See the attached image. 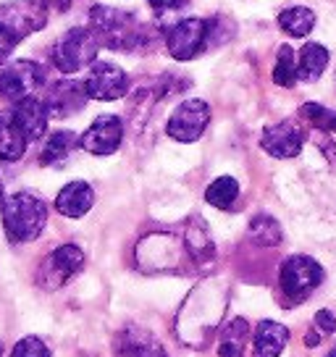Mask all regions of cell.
Masks as SVG:
<instances>
[{"label":"cell","mask_w":336,"mask_h":357,"mask_svg":"<svg viewBox=\"0 0 336 357\" xmlns=\"http://www.w3.org/2000/svg\"><path fill=\"white\" fill-rule=\"evenodd\" d=\"M84 268V252L79 245H58L50 255H45V260L37 268V287L45 291H56L61 287H66L68 281L77 276L79 271Z\"/></svg>","instance_id":"5b68a950"},{"label":"cell","mask_w":336,"mask_h":357,"mask_svg":"<svg viewBox=\"0 0 336 357\" xmlns=\"http://www.w3.org/2000/svg\"><path fill=\"white\" fill-rule=\"evenodd\" d=\"M45 68L37 61H13L0 68V100L19 102L24 98H32L45 84Z\"/></svg>","instance_id":"ba28073f"},{"label":"cell","mask_w":336,"mask_h":357,"mask_svg":"<svg viewBox=\"0 0 336 357\" xmlns=\"http://www.w3.org/2000/svg\"><path fill=\"white\" fill-rule=\"evenodd\" d=\"M84 89H87V98L90 100L111 102L121 100L129 92V77L121 66L116 63H95L90 68V74L84 79Z\"/></svg>","instance_id":"7c38bea8"},{"label":"cell","mask_w":336,"mask_h":357,"mask_svg":"<svg viewBox=\"0 0 336 357\" xmlns=\"http://www.w3.org/2000/svg\"><path fill=\"white\" fill-rule=\"evenodd\" d=\"M98 50H100V40L95 37V32L87 26H77V29H68L63 37H58V43L50 50V61L61 74H77L84 66L95 63Z\"/></svg>","instance_id":"277c9868"},{"label":"cell","mask_w":336,"mask_h":357,"mask_svg":"<svg viewBox=\"0 0 336 357\" xmlns=\"http://www.w3.org/2000/svg\"><path fill=\"white\" fill-rule=\"evenodd\" d=\"M315 326L323 331V334H336V318L331 310H318L315 312Z\"/></svg>","instance_id":"4dcf8cb0"},{"label":"cell","mask_w":336,"mask_h":357,"mask_svg":"<svg viewBox=\"0 0 336 357\" xmlns=\"http://www.w3.org/2000/svg\"><path fill=\"white\" fill-rule=\"evenodd\" d=\"M326 66H328V50H326L323 45L310 43V45H305L303 53H300L297 77L303 79V82H315V79H321Z\"/></svg>","instance_id":"cb8c5ba5"},{"label":"cell","mask_w":336,"mask_h":357,"mask_svg":"<svg viewBox=\"0 0 336 357\" xmlns=\"http://www.w3.org/2000/svg\"><path fill=\"white\" fill-rule=\"evenodd\" d=\"M303 145H305L303 126L297 121H291V119L273 123V126H266V129H263V137H260V147H263L268 155L281 158V160L300 155Z\"/></svg>","instance_id":"5bb4252c"},{"label":"cell","mask_w":336,"mask_h":357,"mask_svg":"<svg viewBox=\"0 0 336 357\" xmlns=\"http://www.w3.org/2000/svg\"><path fill=\"white\" fill-rule=\"evenodd\" d=\"M247 339H250V326H247V321L245 318H234V321L221 331L218 357H245Z\"/></svg>","instance_id":"603a6c76"},{"label":"cell","mask_w":336,"mask_h":357,"mask_svg":"<svg viewBox=\"0 0 336 357\" xmlns=\"http://www.w3.org/2000/svg\"><path fill=\"white\" fill-rule=\"evenodd\" d=\"M79 137L68 129H61V132H53L45 139V145L40 150V166H61L66 163L68 155L77 150Z\"/></svg>","instance_id":"7402d4cb"},{"label":"cell","mask_w":336,"mask_h":357,"mask_svg":"<svg viewBox=\"0 0 336 357\" xmlns=\"http://www.w3.org/2000/svg\"><path fill=\"white\" fill-rule=\"evenodd\" d=\"M95 205V190L87 181H68L56 197V211L66 218H82Z\"/></svg>","instance_id":"ac0fdd59"},{"label":"cell","mask_w":336,"mask_h":357,"mask_svg":"<svg viewBox=\"0 0 336 357\" xmlns=\"http://www.w3.org/2000/svg\"><path fill=\"white\" fill-rule=\"evenodd\" d=\"M87 98V89L84 82H74V79H61L56 84L47 87L45 95V108L50 113V119H68L84 108Z\"/></svg>","instance_id":"9a60e30c"},{"label":"cell","mask_w":336,"mask_h":357,"mask_svg":"<svg viewBox=\"0 0 336 357\" xmlns=\"http://www.w3.org/2000/svg\"><path fill=\"white\" fill-rule=\"evenodd\" d=\"M279 26L281 32H287L289 37H307L315 26V13L303 6H291L279 13Z\"/></svg>","instance_id":"d4e9b609"},{"label":"cell","mask_w":336,"mask_h":357,"mask_svg":"<svg viewBox=\"0 0 336 357\" xmlns=\"http://www.w3.org/2000/svg\"><path fill=\"white\" fill-rule=\"evenodd\" d=\"M323 281V268L307 255H291L281 263L279 284L281 291L294 302H303L313 294Z\"/></svg>","instance_id":"8992f818"},{"label":"cell","mask_w":336,"mask_h":357,"mask_svg":"<svg viewBox=\"0 0 336 357\" xmlns=\"http://www.w3.org/2000/svg\"><path fill=\"white\" fill-rule=\"evenodd\" d=\"M300 113H303L307 121L313 123L315 129L328 132V134H336V111L326 108V105H321V102H305Z\"/></svg>","instance_id":"f1b7e54d"},{"label":"cell","mask_w":336,"mask_h":357,"mask_svg":"<svg viewBox=\"0 0 336 357\" xmlns=\"http://www.w3.org/2000/svg\"><path fill=\"white\" fill-rule=\"evenodd\" d=\"M11 357H53V352L40 336H24L13 344Z\"/></svg>","instance_id":"f546056e"},{"label":"cell","mask_w":336,"mask_h":357,"mask_svg":"<svg viewBox=\"0 0 336 357\" xmlns=\"http://www.w3.org/2000/svg\"><path fill=\"white\" fill-rule=\"evenodd\" d=\"M113 352L116 357H168L163 344L139 326L121 328L113 339Z\"/></svg>","instance_id":"2e32d148"},{"label":"cell","mask_w":336,"mask_h":357,"mask_svg":"<svg viewBox=\"0 0 336 357\" xmlns=\"http://www.w3.org/2000/svg\"><path fill=\"white\" fill-rule=\"evenodd\" d=\"M0 218H3V231L8 236V242L26 245L45 231L47 205L34 192H16L11 197H6L0 208Z\"/></svg>","instance_id":"3957f363"},{"label":"cell","mask_w":336,"mask_h":357,"mask_svg":"<svg viewBox=\"0 0 336 357\" xmlns=\"http://www.w3.org/2000/svg\"><path fill=\"white\" fill-rule=\"evenodd\" d=\"M16 40H13L11 34L6 32L3 26H0V66H6V61H8V56H11V50L16 47Z\"/></svg>","instance_id":"1f68e13d"},{"label":"cell","mask_w":336,"mask_h":357,"mask_svg":"<svg viewBox=\"0 0 336 357\" xmlns=\"http://www.w3.org/2000/svg\"><path fill=\"white\" fill-rule=\"evenodd\" d=\"M211 123V105L205 100H184L171 113L166 123V134L176 142H197Z\"/></svg>","instance_id":"8fae6325"},{"label":"cell","mask_w":336,"mask_h":357,"mask_svg":"<svg viewBox=\"0 0 336 357\" xmlns=\"http://www.w3.org/2000/svg\"><path fill=\"white\" fill-rule=\"evenodd\" d=\"M123 139V121L113 113L98 116L87 126V132L79 137V147L90 155H113Z\"/></svg>","instance_id":"4fadbf2b"},{"label":"cell","mask_w":336,"mask_h":357,"mask_svg":"<svg viewBox=\"0 0 336 357\" xmlns=\"http://www.w3.org/2000/svg\"><path fill=\"white\" fill-rule=\"evenodd\" d=\"M13 119L19 123V129L24 132V137L29 139V142H37V139H43L47 132V121H50V113L45 108V100H40V98H24L19 100L16 105L11 108Z\"/></svg>","instance_id":"e0dca14e"},{"label":"cell","mask_w":336,"mask_h":357,"mask_svg":"<svg viewBox=\"0 0 336 357\" xmlns=\"http://www.w3.org/2000/svg\"><path fill=\"white\" fill-rule=\"evenodd\" d=\"M184 250H187L190 260L200 263V266L213 260L215 255L213 239H211V231H208V226H205V221H202L200 215H194L187 223V229H184Z\"/></svg>","instance_id":"44dd1931"},{"label":"cell","mask_w":336,"mask_h":357,"mask_svg":"<svg viewBox=\"0 0 336 357\" xmlns=\"http://www.w3.org/2000/svg\"><path fill=\"white\" fill-rule=\"evenodd\" d=\"M236 197H239V181H236L234 176H218L213 184L205 190L208 205H213L218 211H229L236 202Z\"/></svg>","instance_id":"4316f807"},{"label":"cell","mask_w":336,"mask_h":357,"mask_svg":"<svg viewBox=\"0 0 336 357\" xmlns=\"http://www.w3.org/2000/svg\"><path fill=\"white\" fill-rule=\"evenodd\" d=\"M3 355H6V347L0 344V357H3Z\"/></svg>","instance_id":"d590c367"},{"label":"cell","mask_w":336,"mask_h":357,"mask_svg":"<svg viewBox=\"0 0 336 357\" xmlns=\"http://www.w3.org/2000/svg\"><path fill=\"white\" fill-rule=\"evenodd\" d=\"M26 147H29V139L19 129L13 113L0 111V160L3 163H16L24 158Z\"/></svg>","instance_id":"d6986e66"},{"label":"cell","mask_w":336,"mask_h":357,"mask_svg":"<svg viewBox=\"0 0 336 357\" xmlns=\"http://www.w3.org/2000/svg\"><path fill=\"white\" fill-rule=\"evenodd\" d=\"M297 61H294V50L289 45H281L279 56H276V66H273V82L279 87H294L297 82Z\"/></svg>","instance_id":"83f0119b"},{"label":"cell","mask_w":336,"mask_h":357,"mask_svg":"<svg viewBox=\"0 0 336 357\" xmlns=\"http://www.w3.org/2000/svg\"><path fill=\"white\" fill-rule=\"evenodd\" d=\"M289 342V328L276 321H260L255 326V344L252 357H279Z\"/></svg>","instance_id":"ffe728a7"},{"label":"cell","mask_w":336,"mask_h":357,"mask_svg":"<svg viewBox=\"0 0 336 357\" xmlns=\"http://www.w3.org/2000/svg\"><path fill=\"white\" fill-rule=\"evenodd\" d=\"M90 29L100 40V45L111 47V50H121V53L142 50L150 43L147 26L137 19L135 13L119 11L111 6H92Z\"/></svg>","instance_id":"7a4b0ae2"},{"label":"cell","mask_w":336,"mask_h":357,"mask_svg":"<svg viewBox=\"0 0 336 357\" xmlns=\"http://www.w3.org/2000/svg\"><path fill=\"white\" fill-rule=\"evenodd\" d=\"M3 202H6V192H3V178H0V208H3Z\"/></svg>","instance_id":"e575fe53"},{"label":"cell","mask_w":336,"mask_h":357,"mask_svg":"<svg viewBox=\"0 0 336 357\" xmlns=\"http://www.w3.org/2000/svg\"><path fill=\"white\" fill-rule=\"evenodd\" d=\"M247 234L250 239L260 247H276L281 245V239H284V231H281L279 221L273 218V215H255L252 221H250V229H247Z\"/></svg>","instance_id":"484cf974"},{"label":"cell","mask_w":336,"mask_h":357,"mask_svg":"<svg viewBox=\"0 0 336 357\" xmlns=\"http://www.w3.org/2000/svg\"><path fill=\"white\" fill-rule=\"evenodd\" d=\"M211 45L208 37V22L205 19H181L166 34V50L174 61H192Z\"/></svg>","instance_id":"30bf717a"},{"label":"cell","mask_w":336,"mask_h":357,"mask_svg":"<svg viewBox=\"0 0 336 357\" xmlns=\"http://www.w3.org/2000/svg\"><path fill=\"white\" fill-rule=\"evenodd\" d=\"M50 8L45 0H11L0 6V26L11 34L16 43L24 37L45 29Z\"/></svg>","instance_id":"52a82bcc"},{"label":"cell","mask_w":336,"mask_h":357,"mask_svg":"<svg viewBox=\"0 0 336 357\" xmlns=\"http://www.w3.org/2000/svg\"><path fill=\"white\" fill-rule=\"evenodd\" d=\"M187 6V0H150V8L158 13H166V11H179Z\"/></svg>","instance_id":"d6a6232c"},{"label":"cell","mask_w":336,"mask_h":357,"mask_svg":"<svg viewBox=\"0 0 336 357\" xmlns=\"http://www.w3.org/2000/svg\"><path fill=\"white\" fill-rule=\"evenodd\" d=\"M226 305H229V297L224 287H215L213 281L200 284L176 315V336L181 339V344L192 349H205L224 321Z\"/></svg>","instance_id":"6da1fadb"},{"label":"cell","mask_w":336,"mask_h":357,"mask_svg":"<svg viewBox=\"0 0 336 357\" xmlns=\"http://www.w3.org/2000/svg\"><path fill=\"white\" fill-rule=\"evenodd\" d=\"M305 344H307V347H318V344H321V336H318V334H307V336H305Z\"/></svg>","instance_id":"836d02e7"},{"label":"cell","mask_w":336,"mask_h":357,"mask_svg":"<svg viewBox=\"0 0 336 357\" xmlns=\"http://www.w3.org/2000/svg\"><path fill=\"white\" fill-rule=\"evenodd\" d=\"M184 255H187L184 245L171 234H150L137 245V263L147 273L174 271L181 266Z\"/></svg>","instance_id":"9c48e42d"},{"label":"cell","mask_w":336,"mask_h":357,"mask_svg":"<svg viewBox=\"0 0 336 357\" xmlns=\"http://www.w3.org/2000/svg\"><path fill=\"white\" fill-rule=\"evenodd\" d=\"M328 357H336V347L331 349V352H328Z\"/></svg>","instance_id":"8d00e7d4"}]
</instances>
